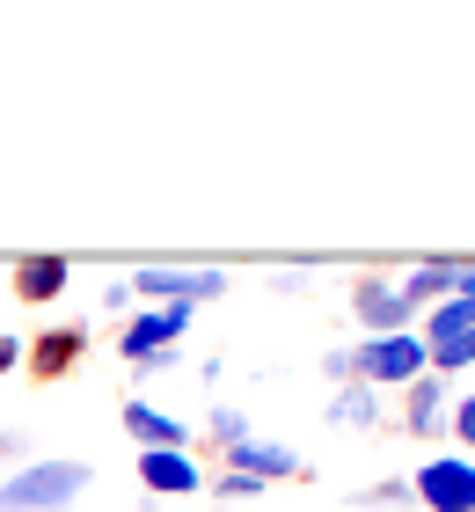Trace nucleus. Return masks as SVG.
Returning <instances> with one entry per match:
<instances>
[{
    "label": "nucleus",
    "instance_id": "f257e3e1",
    "mask_svg": "<svg viewBox=\"0 0 475 512\" xmlns=\"http://www.w3.org/2000/svg\"><path fill=\"white\" fill-rule=\"evenodd\" d=\"M88 491V461H22L0 476V512H66Z\"/></svg>",
    "mask_w": 475,
    "mask_h": 512
},
{
    "label": "nucleus",
    "instance_id": "f03ea898",
    "mask_svg": "<svg viewBox=\"0 0 475 512\" xmlns=\"http://www.w3.org/2000/svg\"><path fill=\"white\" fill-rule=\"evenodd\" d=\"M359 352V381L380 395V388H410L424 374V337L417 330H395V337H366V344H351Z\"/></svg>",
    "mask_w": 475,
    "mask_h": 512
},
{
    "label": "nucleus",
    "instance_id": "7ed1b4c3",
    "mask_svg": "<svg viewBox=\"0 0 475 512\" xmlns=\"http://www.w3.org/2000/svg\"><path fill=\"white\" fill-rule=\"evenodd\" d=\"M125 293H139V300H154V308H198V300H220L227 293V271H176V264H139L132 278H125Z\"/></svg>",
    "mask_w": 475,
    "mask_h": 512
},
{
    "label": "nucleus",
    "instance_id": "20e7f679",
    "mask_svg": "<svg viewBox=\"0 0 475 512\" xmlns=\"http://www.w3.org/2000/svg\"><path fill=\"white\" fill-rule=\"evenodd\" d=\"M410 498L424 512H475V461H424L410 476Z\"/></svg>",
    "mask_w": 475,
    "mask_h": 512
},
{
    "label": "nucleus",
    "instance_id": "39448f33",
    "mask_svg": "<svg viewBox=\"0 0 475 512\" xmlns=\"http://www.w3.org/2000/svg\"><path fill=\"white\" fill-rule=\"evenodd\" d=\"M351 315H359L366 337H395V330H410V322H417V308L402 300L395 278H359V286H351Z\"/></svg>",
    "mask_w": 475,
    "mask_h": 512
},
{
    "label": "nucleus",
    "instance_id": "423d86ee",
    "mask_svg": "<svg viewBox=\"0 0 475 512\" xmlns=\"http://www.w3.org/2000/svg\"><path fill=\"white\" fill-rule=\"evenodd\" d=\"M227 469L249 476V483H285V476H300L307 461L293 447H278V439H242V447H227Z\"/></svg>",
    "mask_w": 475,
    "mask_h": 512
},
{
    "label": "nucleus",
    "instance_id": "0eeeda50",
    "mask_svg": "<svg viewBox=\"0 0 475 512\" xmlns=\"http://www.w3.org/2000/svg\"><path fill=\"white\" fill-rule=\"evenodd\" d=\"M454 278H461V256H424V264H410V278H395V286H402L410 308H439V300L454 293Z\"/></svg>",
    "mask_w": 475,
    "mask_h": 512
},
{
    "label": "nucleus",
    "instance_id": "6e6552de",
    "mask_svg": "<svg viewBox=\"0 0 475 512\" xmlns=\"http://www.w3.org/2000/svg\"><path fill=\"white\" fill-rule=\"evenodd\" d=\"M81 352H88V330H74V322H66V330H44V337H30V344H22V359H30L44 381H59V374H66V366H74Z\"/></svg>",
    "mask_w": 475,
    "mask_h": 512
},
{
    "label": "nucleus",
    "instance_id": "1a4fd4ad",
    "mask_svg": "<svg viewBox=\"0 0 475 512\" xmlns=\"http://www.w3.org/2000/svg\"><path fill=\"white\" fill-rule=\"evenodd\" d=\"M139 483H147L154 498H190V491H198V461L154 447V454H139Z\"/></svg>",
    "mask_w": 475,
    "mask_h": 512
},
{
    "label": "nucleus",
    "instance_id": "9d476101",
    "mask_svg": "<svg viewBox=\"0 0 475 512\" xmlns=\"http://www.w3.org/2000/svg\"><path fill=\"white\" fill-rule=\"evenodd\" d=\"M125 432H132L147 454H154V447H161V454H183V447H190V432L176 425L169 410H154V403H125Z\"/></svg>",
    "mask_w": 475,
    "mask_h": 512
},
{
    "label": "nucleus",
    "instance_id": "9b49d317",
    "mask_svg": "<svg viewBox=\"0 0 475 512\" xmlns=\"http://www.w3.org/2000/svg\"><path fill=\"white\" fill-rule=\"evenodd\" d=\"M402 403H410V410H402V425H410L417 439L446 432V381H439V374H417L410 388H402Z\"/></svg>",
    "mask_w": 475,
    "mask_h": 512
},
{
    "label": "nucleus",
    "instance_id": "f8f14e48",
    "mask_svg": "<svg viewBox=\"0 0 475 512\" xmlns=\"http://www.w3.org/2000/svg\"><path fill=\"white\" fill-rule=\"evenodd\" d=\"M66 278H74V256H22L15 264V293L22 300H59Z\"/></svg>",
    "mask_w": 475,
    "mask_h": 512
},
{
    "label": "nucleus",
    "instance_id": "ddd939ff",
    "mask_svg": "<svg viewBox=\"0 0 475 512\" xmlns=\"http://www.w3.org/2000/svg\"><path fill=\"white\" fill-rule=\"evenodd\" d=\"M329 425H380V395L366 381H344L337 403H329Z\"/></svg>",
    "mask_w": 475,
    "mask_h": 512
},
{
    "label": "nucleus",
    "instance_id": "4468645a",
    "mask_svg": "<svg viewBox=\"0 0 475 512\" xmlns=\"http://www.w3.org/2000/svg\"><path fill=\"white\" fill-rule=\"evenodd\" d=\"M461 330H475V300L468 293H446L439 308H432V322H424V344H446V337H461Z\"/></svg>",
    "mask_w": 475,
    "mask_h": 512
},
{
    "label": "nucleus",
    "instance_id": "2eb2a0df",
    "mask_svg": "<svg viewBox=\"0 0 475 512\" xmlns=\"http://www.w3.org/2000/svg\"><path fill=\"white\" fill-rule=\"evenodd\" d=\"M461 366H475V330H461V337H446V344H424V374H461Z\"/></svg>",
    "mask_w": 475,
    "mask_h": 512
},
{
    "label": "nucleus",
    "instance_id": "dca6fc26",
    "mask_svg": "<svg viewBox=\"0 0 475 512\" xmlns=\"http://www.w3.org/2000/svg\"><path fill=\"white\" fill-rule=\"evenodd\" d=\"M212 439H220V454H227V447H242V439H256V432H249V417L234 403H220V410H212Z\"/></svg>",
    "mask_w": 475,
    "mask_h": 512
},
{
    "label": "nucleus",
    "instance_id": "f3484780",
    "mask_svg": "<svg viewBox=\"0 0 475 512\" xmlns=\"http://www.w3.org/2000/svg\"><path fill=\"white\" fill-rule=\"evenodd\" d=\"M322 374L337 381V388H344V381H359V352H351V344H337V352L322 359Z\"/></svg>",
    "mask_w": 475,
    "mask_h": 512
},
{
    "label": "nucleus",
    "instance_id": "a211bd4d",
    "mask_svg": "<svg viewBox=\"0 0 475 512\" xmlns=\"http://www.w3.org/2000/svg\"><path fill=\"white\" fill-rule=\"evenodd\" d=\"M256 491H264V483H249V476H220V483H212V498H220V505H234V498H256Z\"/></svg>",
    "mask_w": 475,
    "mask_h": 512
},
{
    "label": "nucleus",
    "instance_id": "6ab92c4d",
    "mask_svg": "<svg viewBox=\"0 0 475 512\" xmlns=\"http://www.w3.org/2000/svg\"><path fill=\"white\" fill-rule=\"evenodd\" d=\"M366 505H410V476H395V483H373Z\"/></svg>",
    "mask_w": 475,
    "mask_h": 512
},
{
    "label": "nucleus",
    "instance_id": "aec40b11",
    "mask_svg": "<svg viewBox=\"0 0 475 512\" xmlns=\"http://www.w3.org/2000/svg\"><path fill=\"white\" fill-rule=\"evenodd\" d=\"M454 439H461V447H475V395H461V403H454Z\"/></svg>",
    "mask_w": 475,
    "mask_h": 512
},
{
    "label": "nucleus",
    "instance_id": "412c9836",
    "mask_svg": "<svg viewBox=\"0 0 475 512\" xmlns=\"http://www.w3.org/2000/svg\"><path fill=\"white\" fill-rule=\"evenodd\" d=\"M22 366V337H0V374H15Z\"/></svg>",
    "mask_w": 475,
    "mask_h": 512
},
{
    "label": "nucleus",
    "instance_id": "4be33fe9",
    "mask_svg": "<svg viewBox=\"0 0 475 512\" xmlns=\"http://www.w3.org/2000/svg\"><path fill=\"white\" fill-rule=\"evenodd\" d=\"M8 454H22V439H15V432H0V461H8Z\"/></svg>",
    "mask_w": 475,
    "mask_h": 512
}]
</instances>
